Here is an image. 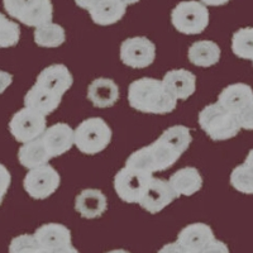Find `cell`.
I'll return each instance as SVG.
<instances>
[{"mask_svg": "<svg viewBox=\"0 0 253 253\" xmlns=\"http://www.w3.org/2000/svg\"><path fill=\"white\" fill-rule=\"evenodd\" d=\"M13 83V75L6 71L0 70V94H3Z\"/></svg>", "mask_w": 253, "mask_h": 253, "instance_id": "34", "label": "cell"}, {"mask_svg": "<svg viewBox=\"0 0 253 253\" xmlns=\"http://www.w3.org/2000/svg\"><path fill=\"white\" fill-rule=\"evenodd\" d=\"M220 47L213 41L194 42L187 52L190 62L199 67L214 66L220 60Z\"/></svg>", "mask_w": 253, "mask_h": 253, "instance_id": "23", "label": "cell"}, {"mask_svg": "<svg viewBox=\"0 0 253 253\" xmlns=\"http://www.w3.org/2000/svg\"><path fill=\"white\" fill-rule=\"evenodd\" d=\"M245 164H246V165H248V166L252 167V169H253V150H251L250 152H248L247 157H246Z\"/></svg>", "mask_w": 253, "mask_h": 253, "instance_id": "38", "label": "cell"}, {"mask_svg": "<svg viewBox=\"0 0 253 253\" xmlns=\"http://www.w3.org/2000/svg\"><path fill=\"white\" fill-rule=\"evenodd\" d=\"M177 198L178 195L167 180L152 177L138 204L148 213L157 214Z\"/></svg>", "mask_w": 253, "mask_h": 253, "instance_id": "11", "label": "cell"}, {"mask_svg": "<svg viewBox=\"0 0 253 253\" xmlns=\"http://www.w3.org/2000/svg\"><path fill=\"white\" fill-rule=\"evenodd\" d=\"M193 135L187 126H173L167 128L160 138L150 146L142 147L126 158V165L153 175L172 167L189 148Z\"/></svg>", "mask_w": 253, "mask_h": 253, "instance_id": "1", "label": "cell"}, {"mask_svg": "<svg viewBox=\"0 0 253 253\" xmlns=\"http://www.w3.org/2000/svg\"><path fill=\"white\" fill-rule=\"evenodd\" d=\"M112 129L103 118L92 117L79 124L74 130V143L85 155H96L109 146Z\"/></svg>", "mask_w": 253, "mask_h": 253, "instance_id": "4", "label": "cell"}, {"mask_svg": "<svg viewBox=\"0 0 253 253\" xmlns=\"http://www.w3.org/2000/svg\"><path fill=\"white\" fill-rule=\"evenodd\" d=\"M60 184V173L55 167L48 164L31 169L23 180L24 190L36 200H43L51 196L56 193Z\"/></svg>", "mask_w": 253, "mask_h": 253, "instance_id": "8", "label": "cell"}, {"mask_svg": "<svg viewBox=\"0 0 253 253\" xmlns=\"http://www.w3.org/2000/svg\"><path fill=\"white\" fill-rule=\"evenodd\" d=\"M46 128V115L26 107L18 110L9 122V130L15 141L20 143H27L38 138L43 134Z\"/></svg>", "mask_w": 253, "mask_h": 253, "instance_id": "9", "label": "cell"}, {"mask_svg": "<svg viewBox=\"0 0 253 253\" xmlns=\"http://www.w3.org/2000/svg\"><path fill=\"white\" fill-rule=\"evenodd\" d=\"M237 119L241 129L253 130V101H251L245 109H242L237 114Z\"/></svg>", "mask_w": 253, "mask_h": 253, "instance_id": "30", "label": "cell"}, {"mask_svg": "<svg viewBox=\"0 0 253 253\" xmlns=\"http://www.w3.org/2000/svg\"><path fill=\"white\" fill-rule=\"evenodd\" d=\"M61 100H62V98L51 94V92L37 86L35 84L24 96V107L36 110L41 114L48 115L57 109L58 105L61 104Z\"/></svg>", "mask_w": 253, "mask_h": 253, "instance_id": "22", "label": "cell"}, {"mask_svg": "<svg viewBox=\"0 0 253 253\" xmlns=\"http://www.w3.org/2000/svg\"><path fill=\"white\" fill-rule=\"evenodd\" d=\"M74 84V78L70 70L65 65L56 63L46 67L40 72L36 80V85L47 90L53 95L62 98L65 92L70 90Z\"/></svg>", "mask_w": 253, "mask_h": 253, "instance_id": "12", "label": "cell"}, {"mask_svg": "<svg viewBox=\"0 0 253 253\" xmlns=\"http://www.w3.org/2000/svg\"><path fill=\"white\" fill-rule=\"evenodd\" d=\"M162 83L176 100H187L196 90V76L185 69L166 72Z\"/></svg>", "mask_w": 253, "mask_h": 253, "instance_id": "14", "label": "cell"}, {"mask_svg": "<svg viewBox=\"0 0 253 253\" xmlns=\"http://www.w3.org/2000/svg\"><path fill=\"white\" fill-rule=\"evenodd\" d=\"M66 41V32L60 24L53 22L42 24L35 29V42L40 47L56 48Z\"/></svg>", "mask_w": 253, "mask_h": 253, "instance_id": "25", "label": "cell"}, {"mask_svg": "<svg viewBox=\"0 0 253 253\" xmlns=\"http://www.w3.org/2000/svg\"><path fill=\"white\" fill-rule=\"evenodd\" d=\"M158 253H194L182 245H180L177 241L172 242V243H167L165 245L161 250L158 251Z\"/></svg>", "mask_w": 253, "mask_h": 253, "instance_id": "33", "label": "cell"}, {"mask_svg": "<svg viewBox=\"0 0 253 253\" xmlns=\"http://www.w3.org/2000/svg\"><path fill=\"white\" fill-rule=\"evenodd\" d=\"M253 101V89L243 83L228 85L221 90L218 96V103L233 114H238L248 104Z\"/></svg>", "mask_w": 253, "mask_h": 253, "instance_id": "17", "label": "cell"}, {"mask_svg": "<svg viewBox=\"0 0 253 253\" xmlns=\"http://www.w3.org/2000/svg\"><path fill=\"white\" fill-rule=\"evenodd\" d=\"M48 253H79V251L76 250L74 246L70 245V246H66V247L58 248V250L52 251V252H48Z\"/></svg>", "mask_w": 253, "mask_h": 253, "instance_id": "37", "label": "cell"}, {"mask_svg": "<svg viewBox=\"0 0 253 253\" xmlns=\"http://www.w3.org/2000/svg\"><path fill=\"white\" fill-rule=\"evenodd\" d=\"M199 124L213 141H228L241 130L237 115L221 107L216 101L209 104L199 113Z\"/></svg>", "mask_w": 253, "mask_h": 253, "instance_id": "3", "label": "cell"}, {"mask_svg": "<svg viewBox=\"0 0 253 253\" xmlns=\"http://www.w3.org/2000/svg\"><path fill=\"white\" fill-rule=\"evenodd\" d=\"M87 99L100 109L113 107L119 99L118 85L110 79H95L87 87Z\"/></svg>", "mask_w": 253, "mask_h": 253, "instance_id": "18", "label": "cell"}, {"mask_svg": "<svg viewBox=\"0 0 253 253\" xmlns=\"http://www.w3.org/2000/svg\"><path fill=\"white\" fill-rule=\"evenodd\" d=\"M122 3H124L126 4V6L128 5H132V4H135V3H138L139 0H121Z\"/></svg>", "mask_w": 253, "mask_h": 253, "instance_id": "39", "label": "cell"}, {"mask_svg": "<svg viewBox=\"0 0 253 253\" xmlns=\"http://www.w3.org/2000/svg\"><path fill=\"white\" fill-rule=\"evenodd\" d=\"M10 182H12V175L3 164H0V205L3 203L4 196L8 193Z\"/></svg>", "mask_w": 253, "mask_h": 253, "instance_id": "31", "label": "cell"}, {"mask_svg": "<svg viewBox=\"0 0 253 253\" xmlns=\"http://www.w3.org/2000/svg\"><path fill=\"white\" fill-rule=\"evenodd\" d=\"M20 38V28L15 22L8 19L0 13V48H9L18 44Z\"/></svg>", "mask_w": 253, "mask_h": 253, "instance_id": "28", "label": "cell"}, {"mask_svg": "<svg viewBox=\"0 0 253 253\" xmlns=\"http://www.w3.org/2000/svg\"><path fill=\"white\" fill-rule=\"evenodd\" d=\"M232 51L237 57L253 62V27H246L234 32Z\"/></svg>", "mask_w": 253, "mask_h": 253, "instance_id": "26", "label": "cell"}, {"mask_svg": "<svg viewBox=\"0 0 253 253\" xmlns=\"http://www.w3.org/2000/svg\"><path fill=\"white\" fill-rule=\"evenodd\" d=\"M204 5H209V6H220L224 5V4L229 3L230 0H200Z\"/></svg>", "mask_w": 253, "mask_h": 253, "instance_id": "36", "label": "cell"}, {"mask_svg": "<svg viewBox=\"0 0 253 253\" xmlns=\"http://www.w3.org/2000/svg\"><path fill=\"white\" fill-rule=\"evenodd\" d=\"M99 1H100V0H75V3L78 4V6L85 9V10H87V12H89L92 6L96 5Z\"/></svg>", "mask_w": 253, "mask_h": 253, "instance_id": "35", "label": "cell"}, {"mask_svg": "<svg viewBox=\"0 0 253 253\" xmlns=\"http://www.w3.org/2000/svg\"><path fill=\"white\" fill-rule=\"evenodd\" d=\"M126 5L121 0H100L89 10L92 22L98 26H112L124 17Z\"/></svg>", "mask_w": 253, "mask_h": 253, "instance_id": "21", "label": "cell"}, {"mask_svg": "<svg viewBox=\"0 0 253 253\" xmlns=\"http://www.w3.org/2000/svg\"><path fill=\"white\" fill-rule=\"evenodd\" d=\"M128 103L133 109L151 114H169L177 105V100L167 91L162 80L152 78H142L130 84Z\"/></svg>", "mask_w": 253, "mask_h": 253, "instance_id": "2", "label": "cell"}, {"mask_svg": "<svg viewBox=\"0 0 253 253\" xmlns=\"http://www.w3.org/2000/svg\"><path fill=\"white\" fill-rule=\"evenodd\" d=\"M230 185L239 193L253 194V169L242 164L237 166L230 173Z\"/></svg>", "mask_w": 253, "mask_h": 253, "instance_id": "27", "label": "cell"}, {"mask_svg": "<svg viewBox=\"0 0 253 253\" xmlns=\"http://www.w3.org/2000/svg\"><path fill=\"white\" fill-rule=\"evenodd\" d=\"M9 253H47L33 234H22L12 239Z\"/></svg>", "mask_w": 253, "mask_h": 253, "instance_id": "29", "label": "cell"}, {"mask_svg": "<svg viewBox=\"0 0 253 253\" xmlns=\"http://www.w3.org/2000/svg\"><path fill=\"white\" fill-rule=\"evenodd\" d=\"M213 239H215L213 229L205 223H193L186 225L177 236L178 243L194 253H198Z\"/></svg>", "mask_w": 253, "mask_h": 253, "instance_id": "19", "label": "cell"}, {"mask_svg": "<svg viewBox=\"0 0 253 253\" xmlns=\"http://www.w3.org/2000/svg\"><path fill=\"white\" fill-rule=\"evenodd\" d=\"M107 253H130V252H128V251H126V250H113V251H109V252H107Z\"/></svg>", "mask_w": 253, "mask_h": 253, "instance_id": "40", "label": "cell"}, {"mask_svg": "<svg viewBox=\"0 0 253 253\" xmlns=\"http://www.w3.org/2000/svg\"><path fill=\"white\" fill-rule=\"evenodd\" d=\"M169 182L178 198L181 195L191 196L202 189L203 177L195 167H184L172 173Z\"/></svg>", "mask_w": 253, "mask_h": 253, "instance_id": "20", "label": "cell"}, {"mask_svg": "<svg viewBox=\"0 0 253 253\" xmlns=\"http://www.w3.org/2000/svg\"><path fill=\"white\" fill-rule=\"evenodd\" d=\"M152 177L151 173L126 165L114 177L115 193L124 203H138Z\"/></svg>", "mask_w": 253, "mask_h": 253, "instance_id": "7", "label": "cell"}, {"mask_svg": "<svg viewBox=\"0 0 253 253\" xmlns=\"http://www.w3.org/2000/svg\"><path fill=\"white\" fill-rule=\"evenodd\" d=\"M4 9L10 17L27 27H37L52 22L53 5L51 0H3Z\"/></svg>", "mask_w": 253, "mask_h": 253, "instance_id": "5", "label": "cell"}, {"mask_svg": "<svg viewBox=\"0 0 253 253\" xmlns=\"http://www.w3.org/2000/svg\"><path fill=\"white\" fill-rule=\"evenodd\" d=\"M209 10L202 1H181L171 12V22L176 31L184 35H200L209 24Z\"/></svg>", "mask_w": 253, "mask_h": 253, "instance_id": "6", "label": "cell"}, {"mask_svg": "<svg viewBox=\"0 0 253 253\" xmlns=\"http://www.w3.org/2000/svg\"><path fill=\"white\" fill-rule=\"evenodd\" d=\"M198 253H229V248H228V246L225 245L224 242L213 239L204 248L199 251Z\"/></svg>", "mask_w": 253, "mask_h": 253, "instance_id": "32", "label": "cell"}, {"mask_svg": "<svg viewBox=\"0 0 253 253\" xmlns=\"http://www.w3.org/2000/svg\"><path fill=\"white\" fill-rule=\"evenodd\" d=\"M47 152L52 158L69 152L74 146V129L66 123H57L46 128L41 135Z\"/></svg>", "mask_w": 253, "mask_h": 253, "instance_id": "13", "label": "cell"}, {"mask_svg": "<svg viewBox=\"0 0 253 253\" xmlns=\"http://www.w3.org/2000/svg\"><path fill=\"white\" fill-rule=\"evenodd\" d=\"M33 236L47 253L72 245L70 229L58 223H47L41 225L38 229H36Z\"/></svg>", "mask_w": 253, "mask_h": 253, "instance_id": "15", "label": "cell"}, {"mask_svg": "<svg viewBox=\"0 0 253 253\" xmlns=\"http://www.w3.org/2000/svg\"><path fill=\"white\" fill-rule=\"evenodd\" d=\"M156 58V46L147 37H132L121 44L122 62L132 69H146Z\"/></svg>", "mask_w": 253, "mask_h": 253, "instance_id": "10", "label": "cell"}, {"mask_svg": "<svg viewBox=\"0 0 253 253\" xmlns=\"http://www.w3.org/2000/svg\"><path fill=\"white\" fill-rule=\"evenodd\" d=\"M75 209L85 219L99 218L108 209V199L100 190L85 189L76 196Z\"/></svg>", "mask_w": 253, "mask_h": 253, "instance_id": "16", "label": "cell"}, {"mask_svg": "<svg viewBox=\"0 0 253 253\" xmlns=\"http://www.w3.org/2000/svg\"><path fill=\"white\" fill-rule=\"evenodd\" d=\"M51 158L52 157L47 152L43 141H42L41 137L33 139V141L27 142V143H23V146L20 147L19 151H18L19 164L26 167V169H28V170L48 164Z\"/></svg>", "mask_w": 253, "mask_h": 253, "instance_id": "24", "label": "cell"}]
</instances>
